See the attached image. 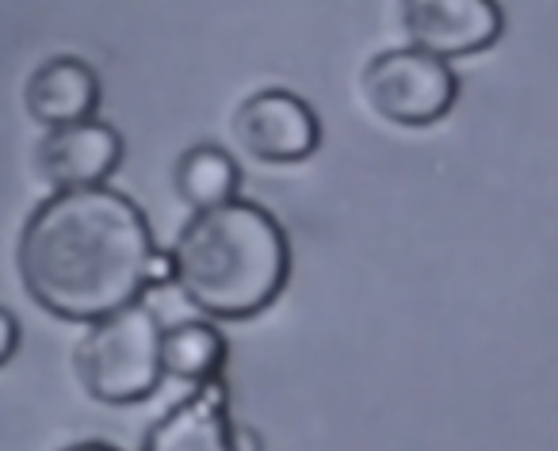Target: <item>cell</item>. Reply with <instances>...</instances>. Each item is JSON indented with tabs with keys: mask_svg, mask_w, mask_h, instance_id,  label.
<instances>
[{
	"mask_svg": "<svg viewBox=\"0 0 558 451\" xmlns=\"http://www.w3.org/2000/svg\"><path fill=\"white\" fill-rule=\"evenodd\" d=\"M142 451H238L230 420V390L222 375L192 387L154 420Z\"/></svg>",
	"mask_w": 558,
	"mask_h": 451,
	"instance_id": "obj_8",
	"label": "cell"
},
{
	"mask_svg": "<svg viewBox=\"0 0 558 451\" xmlns=\"http://www.w3.org/2000/svg\"><path fill=\"white\" fill-rule=\"evenodd\" d=\"M402 32L410 47L448 62L489 50L505 32L497 0H402Z\"/></svg>",
	"mask_w": 558,
	"mask_h": 451,
	"instance_id": "obj_6",
	"label": "cell"
},
{
	"mask_svg": "<svg viewBox=\"0 0 558 451\" xmlns=\"http://www.w3.org/2000/svg\"><path fill=\"white\" fill-rule=\"evenodd\" d=\"M24 108L47 131L81 123V119H96V108H100V77H96L93 65L73 54L47 58L27 77Z\"/></svg>",
	"mask_w": 558,
	"mask_h": 451,
	"instance_id": "obj_9",
	"label": "cell"
},
{
	"mask_svg": "<svg viewBox=\"0 0 558 451\" xmlns=\"http://www.w3.org/2000/svg\"><path fill=\"white\" fill-rule=\"evenodd\" d=\"M233 138L253 161L299 164L322 146V123L303 96L260 88L233 115Z\"/></svg>",
	"mask_w": 558,
	"mask_h": 451,
	"instance_id": "obj_5",
	"label": "cell"
},
{
	"mask_svg": "<svg viewBox=\"0 0 558 451\" xmlns=\"http://www.w3.org/2000/svg\"><path fill=\"white\" fill-rule=\"evenodd\" d=\"M172 187L192 210L218 207L226 199H238L241 187V169L222 146H210V142H195L184 154L177 157V169H172Z\"/></svg>",
	"mask_w": 558,
	"mask_h": 451,
	"instance_id": "obj_10",
	"label": "cell"
},
{
	"mask_svg": "<svg viewBox=\"0 0 558 451\" xmlns=\"http://www.w3.org/2000/svg\"><path fill=\"white\" fill-rule=\"evenodd\" d=\"M222 359L226 341L207 321H180V326L165 329V371L172 379L199 387L222 371Z\"/></svg>",
	"mask_w": 558,
	"mask_h": 451,
	"instance_id": "obj_11",
	"label": "cell"
},
{
	"mask_svg": "<svg viewBox=\"0 0 558 451\" xmlns=\"http://www.w3.org/2000/svg\"><path fill=\"white\" fill-rule=\"evenodd\" d=\"M360 85L383 123L410 126V131L440 123L459 100V77L451 62L421 47L379 50L367 62Z\"/></svg>",
	"mask_w": 558,
	"mask_h": 451,
	"instance_id": "obj_4",
	"label": "cell"
},
{
	"mask_svg": "<svg viewBox=\"0 0 558 451\" xmlns=\"http://www.w3.org/2000/svg\"><path fill=\"white\" fill-rule=\"evenodd\" d=\"M73 371L88 398L104 405L146 402L165 371V329L142 298L88 321L73 352Z\"/></svg>",
	"mask_w": 558,
	"mask_h": 451,
	"instance_id": "obj_3",
	"label": "cell"
},
{
	"mask_svg": "<svg viewBox=\"0 0 558 451\" xmlns=\"http://www.w3.org/2000/svg\"><path fill=\"white\" fill-rule=\"evenodd\" d=\"M291 245L283 226L248 199L203 207L180 226L169 249V280L218 321H245L268 310L288 288Z\"/></svg>",
	"mask_w": 558,
	"mask_h": 451,
	"instance_id": "obj_2",
	"label": "cell"
},
{
	"mask_svg": "<svg viewBox=\"0 0 558 451\" xmlns=\"http://www.w3.org/2000/svg\"><path fill=\"white\" fill-rule=\"evenodd\" d=\"M62 451H119L116 443H104V440H81V443H70Z\"/></svg>",
	"mask_w": 558,
	"mask_h": 451,
	"instance_id": "obj_13",
	"label": "cell"
},
{
	"mask_svg": "<svg viewBox=\"0 0 558 451\" xmlns=\"http://www.w3.org/2000/svg\"><path fill=\"white\" fill-rule=\"evenodd\" d=\"M20 283L62 321H96L142 298L157 249L146 215L108 184L54 192L32 210L16 249Z\"/></svg>",
	"mask_w": 558,
	"mask_h": 451,
	"instance_id": "obj_1",
	"label": "cell"
},
{
	"mask_svg": "<svg viewBox=\"0 0 558 451\" xmlns=\"http://www.w3.org/2000/svg\"><path fill=\"white\" fill-rule=\"evenodd\" d=\"M0 329H4V349H0V364H9L16 356V344H20V321L12 310L0 314Z\"/></svg>",
	"mask_w": 558,
	"mask_h": 451,
	"instance_id": "obj_12",
	"label": "cell"
},
{
	"mask_svg": "<svg viewBox=\"0 0 558 451\" xmlns=\"http://www.w3.org/2000/svg\"><path fill=\"white\" fill-rule=\"evenodd\" d=\"M119 161H123V138L100 119L54 126L35 146V169L54 192L104 184L119 169Z\"/></svg>",
	"mask_w": 558,
	"mask_h": 451,
	"instance_id": "obj_7",
	"label": "cell"
}]
</instances>
